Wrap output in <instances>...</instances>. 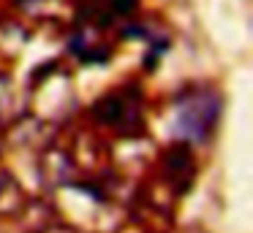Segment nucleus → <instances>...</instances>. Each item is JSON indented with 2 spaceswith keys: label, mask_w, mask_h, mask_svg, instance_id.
Returning <instances> with one entry per match:
<instances>
[{
  "label": "nucleus",
  "mask_w": 253,
  "mask_h": 233,
  "mask_svg": "<svg viewBox=\"0 0 253 233\" xmlns=\"http://www.w3.org/2000/svg\"><path fill=\"white\" fill-rule=\"evenodd\" d=\"M215 117H218V103L212 100V95H193L177 114V130L185 138L204 141Z\"/></svg>",
  "instance_id": "obj_1"
},
{
  "label": "nucleus",
  "mask_w": 253,
  "mask_h": 233,
  "mask_svg": "<svg viewBox=\"0 0 253 233\" xmlns=\"http://www.w3.org/2000/svg\"><path fill=\"white\" fill-rule=\"evenodd\" d=\"M133 5H136V0H112V8H115L117 14H131Z\"/></svg>",
  "instance_id": "obj_2"
}]
</instances>
